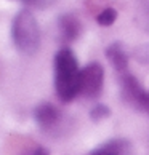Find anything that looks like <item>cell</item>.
<instances>
[{
    "mask_svg": "<svg viewBox=\"0 0 149 155\" xmlns=\"http://www.w3.org/2000/svg\"><path fill=\"white\" fill-rule=\"evenodd\" d=\"M34 118H36V122L39 123L40 128L50 130L59 122L61 114H59L56 106L50 104V102H43V104L36 107V110H34Z\"/></svg>",
    "mask_w": 149,
    "mask_h": 155,
    "instance_id": "obj_5",
    "label": "cell"
},
{
    "mask_svg": "<svg viewBox=\"0 0 149 155\" xmlns=\"http://www.w3.org/2000/svg\"><path fill=\"white\" fill-rule=\"evenodd\" d=\"M136 109H140V110H144V112L149 114V93H147V91L140 97L138 104H136Z\"/></svg>",
    "mask_w": 149,
    "mask_h": 155,
    "instance_id": "obj_12",
    "label": "cell"
},
{
    "mask_svg": "<svg viewBox=\"0 0 149 155\" xmlns=\"http://www.w3.org/2000/svg\"><path fill=\"white\" fill-rule=\"evenodd\" d=\"M21 2H24V3H27V5H29V3L32 2V0H21Z\"/></svg>",
    "mask_w": 149,
    "mask_h": 155,
    "instance_id": "obj_15",
    "label": "cell"
},
{
    "mask_svg": "<svg viewBox=\"0 0 149 155\" xmlns=\"http://www.w3.org/2000/svg\"><path fill=\"white\" fill-rule=\"evenodd\" d=\"M104 85V71L100 62H90L80 69L79 75V94L95 97L101 93Z\"/></svg>",
    "mask_w": 149,
    "mask_h": 155,
    "instance_id": "obj_3",
    "label": "cell"
},
{
    "mask_svg": "<svg viewBox=\"0 0 149 155\" xmlns=\"http://www.w3.org/2000/svg\"><path fill=\"white\" fill-rule=\"evenodd\" d=\"M120 90H122V97L135 107L138 104L140 97L146 93V90L141 87L138 78L133 77L131 74H124L120 77Z\"/></svg>",
    "mask_w": 149,
    "mask_h": 155,
    "instance_id": "obj_4",
    "label": "cell"
},
{
    "mask_svg": "<svg viewBox=\"0 0 149 155\" xmlns=\"http://www.w3.org/2000/svg\"><path fill=\"white\" fill-rule=\"evenodd\" d=\"M111 115V109L104 106V104H98L91 109L90 112V118L93 120V122H101V120H104Z\"/></svg>",
    "mask_w": 149,
    "mask_h": 155,
    "instance_id": "obj_10",
    "label": "cell"
},
{
    "mask_svg": "<svg viewBox=\"0 0 149 155\" xmlns=\"http://www.w3.org/2000/svg\"><path fill=\"white\" fill-rule=\"evenodd\" d=\"M13 43L19 53L26 56L36 54L40 48V27L29 10H21L13 19L11 26Z\"/></svg>",
    "mask_w": 149,
    "mask_h": 155,
    "instance_id": "obj_2",
    "label": "cell"
},
{
    "mask_svg": "<svg viewBox=\"0 0 149 155\" xmlns=\"http://www.w3.org/2000/svg\"><path fill=\"white\" fill-rule=\"evenodd\" d=\"M127 153H128V142L122 139H114L95 149L90 155H127Z\"/></svg>",
    "mask_w": 149,
    "mask_h": 155,
    "instance_id": "obj_8",
    "label": "cell"
},
{
    "mask_svg": "<svg viewBox=\"0 0 149 155\" xmlns=\"http://www.w3.org/2000/svg\"><path fill=\"white\" fill-rule=\"evenodd\" d=\"M116 19H117V11L112 7L104 8L98 16H96V22H98L100 26H111L116 22Z\"/></svg>",
    "mask_w": 149,
    "mask_h": 155,
    "instance_id": "obj_9",
    "label": "cell"
},
{
    "mask_svg": "<svg viewBox=\"0 0 149 155\" xmlns=\"http://www.w3.org/2000/svg\"><path fill=\"white\" fill-rule=\"evenodd\" d=\"M24 155H50V153H48V150H47L45 147L37 146L36 149H31V150H27Z\"/></svg>",
    "mask_w": 149,
    "mask_h": 155,
    "instance_id": "obj_14",
    "label": "cell"
},
{
    "mask_svg": "<svg viewBox=\"0 0 149 155\" xmlns=\"http://www.w3.org/2000/svg\"><path fill=\"white\" fill-rule=\"evenodd\" d=\"M106 56H107V59L111 61L112 67L116 69L120 75L128 74V58H127V54H125V51H124L120 43L109 45V47L106 48Z\"/></svg>",
    "mask_w": 149,
    "mask_h": 155,
    "instance_id": "obj_7",
    "label": "cell"
},
{
    "mask_svg": "<svg viewBox=\"0 0 149 155\" xmlns=\"http://www.w3.org/2000/svg\"><path fill=\"white\" fill-rule=\"evenodd\" d=\"M135 58L143 64H149V43H144L135 50Z\"/></svg>",
    "mask_w": 149,
    "mask_h": 155,
    "instance_id": "obj_11",
    "label": "cell"
},
{
    "mask_svg": "<svg viewBox=\"0 0 149 155\" xmlns=\"http://www.w3.org/2000/svg\"><path fill=\"white\" fill-rule=\"evenodd\" d=\"M53 3H55V0H32L29 5L31 7H37V8H48Z\"/></svg>",
    "mask_w": 149,
    "mask_h": 155,
    "instance_id": "obj_13",
    "label": "cell"
},
{
    "mask_svg": "<svg viewBox=\"0 0 149 155\" xmlns=\"http://www.w3.org/2000/svg\"><path fill=\"white\" fill-rule=\"evenodd\" d=\"M58 29L59 35L63 38V42L69 43L74 42L82 32V24L74 15H63L61 18H58Z\"/></svg>",
    "mask_w": 149,
    "mask_h": 155,
    "instance_id": "obj_6",
    "label": "cell"
},
{
    "mask_svg": "<svg viewBox=\"0 0 149 155\" xmlns=\"http://www.w3.org/2000/svg\"><path fill=\"white\" fill-rule=\"evenodd\" d=\"M79 75L76 54L69 48H61L55 54V88L59 101L71 102L79 94Z\"/></svg>",
    "mask_w": 149,
    "mask_h": 155,
    "instance_id": "obj_1",
    "label": "cell"
}]
</instances>
